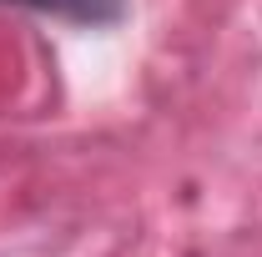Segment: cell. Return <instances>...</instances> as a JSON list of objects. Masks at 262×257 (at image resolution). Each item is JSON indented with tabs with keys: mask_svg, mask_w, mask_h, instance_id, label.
<instances>
[{
	"mask_svg": "<svg viewBox=\"0 0 262 257\" xmlns=\"http://www.w3.org/2000/svg\"><path fill=\"white\" fill-rule=\"evenodd\" d=\"M0 5H20V10L51 15L66 26H86V31H106V26L126 20V0H0Z\"/></svg>",
	"mask_w": 262,
	"mask_h": 257,
	"instance_id": "1",
	"label": "cell"
}]
</instances>
